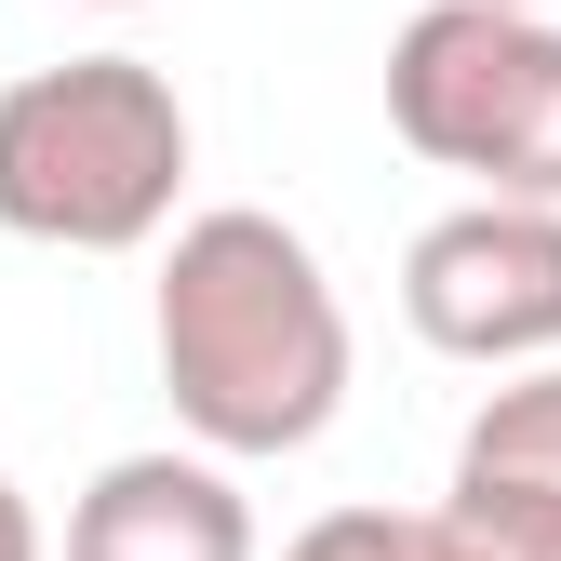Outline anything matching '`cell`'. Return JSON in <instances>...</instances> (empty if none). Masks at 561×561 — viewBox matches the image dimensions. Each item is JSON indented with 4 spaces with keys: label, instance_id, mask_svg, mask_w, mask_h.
<instances>
[{
    "label": "cell",
    "instance_id": "cell-1",
    "mask_svg": "<svg viewBox=\"0 0 561 561\" xmlns=\"http://www.w3.org/2000/svg\"><path fill=\"white\" fill-rule=\"evenodd\" d=\"M161 388L187 414L201 455H308L347 414V295L321 280L308 228L215 201L161 241V295H148Z\"/></svg>",
    "mask_w": 561,
    "mask_h": 561
},
{
    "label": "cell",
    "instance_id": "cell-2",
    "mask_svg": "<svg viewBox=\"0 0 561 561\" xmlns=\"http://www.w3.org/2000/svg\"><path fill=\"white\" fill-rule=\"evenodd\" d=\"M187 94L148 54H67L0 81V228L54 254H134L174 228Z\"/></svg>",
    "mask_w": 561,
    "mask_h": 561
},
{
    "label": "cell",
    "instance_id": "cell-3",
    "mask_svg": "<svg viewBox=\"0 0 561 561\" xmlns=\"http://www.w3.org/2000/svg\"><path fill=\"white\" fill-rule=\"evenodd\" d=\"M388 134L414 161L468 174L481 201L561 215V14L428 0L388 41Z\"/></svg>",
    "mask_w": 561,
    "mask_h": 561
},
{
    "label": "cell",
    "instance_id": "cell-4",
    "mask_svg": "<svg viewBox=\"0 0 561 561\" xmlns=\"http://www.w3.org/2000/svg\"><path fill=\"white\" fill-rule=\"evenodd\" d=\"M401 321L481 375H535L561 362V215L535 201H455L414 228L401 254Z\"/></svg>",
    "mask_w": 561,
    "mask_h": 561
},
{
    "label": "cell",
    "instance_id": "cell-5",
    "mask_svg": "<svg viewBox=\"0 0 561 561\" xmlns=\"http://www.w3.org/2000/svg\"><path fill=\"white\" fill-rule=\"evenodd\" d=\"M442 535L468 561H561V362L508 375L468 414L455 481H442Z\"/></svg>",
    "mask_w": 561,
    "mask_h": 561
},
{
    "label": "cell",
    "instance_id": "cell-6",
    "mask_svg": "<svg viewBox=\"0 0 561 561\" xmlns=\"http://www.w3.org/2000/svg\"><path fill=\"white\" fill-rule=\"evenodd\" d=\"M67 561H254V508L215 455H107L67 508Z\"/></svg>",
    "mask_w": 561,
    "mask_h": 561
},
{
    "label": "cell",
    "instance_id": "cell-7",
    "mask_svg": "<svg viewBox=\"0 0 561 561\" xmlns=\"http://www.w3.org/2000/svg\"><path fill=\"white\" fill-rule=\"evenodd\" d=\"M280 561H468L442 535V508H321Z\"/></svg>",
    "mask_w": 561,
    "mask_h": 561
},
{
    "label": "cell",
    "instance_id": "cell-8",
    "mask_svg": "<svg viewBox=\"0 0 561 561\" xmlns=\"http://www.w3.org/2000/svg\"><path fill=\"white\" fill-rule=\"evenodd\" d=\"M0 561H41V508H27L14 468H0Z\"/></svg>",
    "mask_w": 561,
    "mask_h": 561
},
{
    "label": "cell",
    "instance_id": "cell-9",
    "mask_svg": "<svg viewBox=\"0 0 561 561\" xmlns=\"http://www.w3.org/2000/svg\"><path fill=\"white\" fill-rule=\"evenodd\" d=\"M495 14H561V0H495Z\"/></svg>",
    "mask_w": 561,
    "mask_h": 561
},
{
    "label": "cell",
    "instance_id": "cell-10",
    "mask_svg": "<svg viewBox=\"0 0 561 561\" xmlns=\"http://www.w3.org/2000/svg\"><path fill=\"white\" fill-rule=\"evenodd\" d=\"M94 14H134V0H94Z\"/></svg>",
    "mask_w": 561,
    "mask_h": 561
}]
</instances>
